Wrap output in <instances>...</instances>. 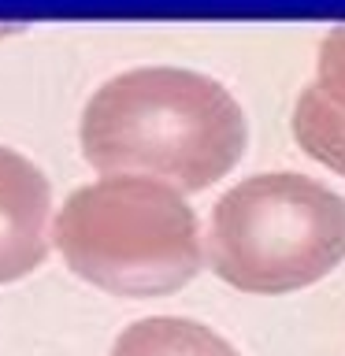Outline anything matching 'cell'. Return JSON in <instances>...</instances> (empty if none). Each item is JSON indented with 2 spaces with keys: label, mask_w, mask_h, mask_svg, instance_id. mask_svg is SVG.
<instances>
[{
  "label": "cell",
  "mask_w": 345,
  "mask_h": 356,
  "mask_svg": "<svg viewBox=\"0 0 345 356\" xmlns=\"http://www.w3.org/2000/svg\"><path fill=\"white\" fill-rule=\"evenodd\" d=\"M245 115L230 89L186 67L115 74L82 111V152L100 175H141L197 193L245 152Z\"/></svg>",
  "instance_id": "6da1fadb"
},
{
  "label": "cell",
  "mask_w": 345,
  "mask_h": 356,
  "mask_svg": "<svg viewBox=\"0 0 345 356\" xmlns=\"http://www.w3.org/2000/svg\"><path fill=\"white\" fill-rule=\"evenodd\" d=\"M52 238L74 275L119 297L175 293L200 271L193 208L178 189L141 175H108L74 189Z\"/></svg>",
  "instance_id": "7a4b0ae2"
},
{
  "label": "cell",
  "mask_w": 345,
  "mask_h": 356,
  "mask_svg": "<svg viewBox=\"0 0 345 356\" xmlns=\"http://www.w3.org/2000/svg\"><path fill=\"white\" fill-rule=\"evenodd\" d=\"M208 260L245 293L305 289L345 260V200L305 175H252L211 208Z\"/></svg>",
  "instance_id": "3957f363"
},
{
  "label": "cell",
  "mask_w": 345,
  "mask_h": 356,
  "mask_svg": "<svg viewBox=\"0 0 345 356\" xmlns=\"http://www.w3.org/2000/svg\"><path fill=\"white\" fill-rule=\"evenodd\" d=\"M49 208V178L26 156L0 145V282H15L45 260Z\"/></svg>",
  "instance_id": "277c9868"
},
{
  "label": "cell",
  "mask_w": 345,
  "mask_h": 356,
  "mask_svg": "<svg viewBox=\"0 0 345 356\" xmlns=\"http://www.w3.org/2000/svg\"><path fill=\"white\" fill-rule=\"evenodd\" d=\"M111 356H241L211 327L182 316H149L130 323L111 345Z\"/></svg>",
  "instance_id": "5b68a950"
},
{
  "label": "cell",
  "mask_w": 345,
  "mask_h": 356,
  "mask_svg": "<svg viewBox=\"0 0 345 356\" xmlns=\"http://www.w3.org/2000/svg\"><path fill=\"white\" fill-rule=\"evenodd\" d=\"M294 138L312 160L345 175V108H338L312 82L300 89L294 108Z\"/></svg>",
  "instance_id": "8992f818"
},
{
  "label": "cell",
  "mask_w": 345,
  "mask_h": 356,
  "mask_svg": "<svg viewBox=\"0 0 345 356\" xmlns=\"http://www.w3.org/2000/svg\"><path fill=\"white\" fill-rule=\"evenodd\" d=\"M316 86L338 108H345V22L334 26L319 44V78H316Z\"/></svg>",
  "instance_id": "52a82bcc"
}]
</instances>
